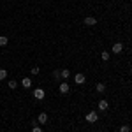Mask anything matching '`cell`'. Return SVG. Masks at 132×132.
<instances>
[{
  "instance_id": "cell-5",
  "label": "cell",
  "mask_w": 132,
  "mask_h": 132,
  "mask_svg": "<svg viewBox=\"0 0 132 132\" xmlns=\"http://www.w3.org/2000/svg\"><path fill=\"white\" fill-rule=\"evenodd\" d=\"M34 97H35L37 101H42V99L46 97V93H44V90H42V88H37V90L34 92Z\"/></svg>"
},
{
  "instance_id": "cell-3",
  "label": "cell",
  "mask_w": 132,
  "mask_h": 132,
  "mask_svg": "<svg viewBox=\"0 0 132 132\" xmlns=\"http://www.w3.org/2000/svg\"><path fill=\"white\" fill-rule=\"evenodd\" d=\"M122 51H123V44L122 42H114V44H113V53H114V55H120Z\"/></svg>"
},
{
  "instance_id": "cell-1",
  "label": "cell",
  "mask_w": 132,
  "mask_h": 132,
  "mask_svg": "<svg viewBox=\"0 0 132 132\" xmlns=\"http://www.w3.org/2000/svg\"><path fill=\"white\" fill-rule=\"evenodd\" d=\"M85 118H86V122H88V123H95L97 120H99V116H97V113H95V111H90Z\"/></svg>"
},
{
  "instance_id": "cell-19",
  "label": "cell",
  "mask_w": 132,
  "mask_h": 132,
  "mask_svg": "<svg viewBox=\"0 0 132 132\" xmlns=\"http://www.w3.org/2000/svg\"><path fill=\"white\" fill-rule=\"evenodd\" d=\"M32 132H42V129H41V127H34V129H32Z\"/></svg>"
},
{
  "instance_id": "cell-9",
  "label": "cell",
  "mask_w": 132,
  "mask_h": 132,
  "mask_svg": "<svg viewBox=\"0 0 132 132\" xmlns=\"http://www.w3.org/2000/svg\"><path fill=\"white\" fill-rule=\"evenodd\" d=\"M69 83H62L60 85V93H69Z\"/></svg>"
},
{
  "instance_id": "cell-17",
  "label": "cell",
  "mask_w": 132,
  "mask_h": 132,
  "mask_svg": "<svg viewBox=\"0 0 132 132\" xmlns=\"http://www.w3.org/2000/svg\"><path fill=\"white\" fill-rule=\"evenodd\" d=\"M120 132H130V127L129 125H122L120 127Z\"/></svg>"
},
{
  "instance_id": "cell-18",
  "label": "cell",
  "mask_w": 132,
  "mask_h": 132,
  "mask_svg": "<svg viewBox=\"0 0 132 132\" xmlns=\"http://www.w3.org/2000/svg\"><path fill=\"white\" fill-rule=\"evenodd\" d=\"M32 74H39V67H32Z\"/></svg>"
},
{
  "instance_id": "cell-16",
  "label": "cell",
  "mask_w": 132,
  "mask_h": 132,
  "mask_svg": "<svg viewBox=\"0 0 132 132\" xmlns=\"http://www.w3.org/2000/svg\"><path fill=\"white\" fill-rule=\"evenodd\" d=\"M16 86H18V81H9V88L11 90H16Z\"/></svg>"
},
{
  "instance_id": "cell-7",
  "label": "cell",
  "mask_w": 132,
  "mask_h": 132,
  "mask_svg": "<svg viewBox=\"0 0 132 132\" xmlns=\"http://www.w3.org/2000/svg\"><path fill=\"white\" fill-rule=\"evenodd\" d=\"M108 108H109L108 101H99V111H108Z\"/></svg>"
},
{
  "instance_id": "cell-13",
  "label": "cell",
  "mask_w": 132,
  "mask_h": 132,
  "mask_svg": "<svg viewBox=\"0 0 132 132\" xmlns=\"http://www.w3.org/2000/svg\"><path fill=\"white\" fill-rule=\"evenodd\" d=\"M7 41H9V39H7L5 35H0V46H5V44H7Z\"/></svg>"
},
{
  "instance_id": "cell-20",
  "label": "cell",
  "mask_w": 132,
  "mask_h": 132,
  "mask_svg": "<svg viewBox=\"0 0 132 132\" xmlns=\"http://www.w3.org/2000/svg\"><path fill=\"white\" fill-rule=\"evenodd\" d=\"M130 74H132V69H130Z\"/></svg>"
},
{
  "instance_id": "cell-15",
  "label": "cell",
  "mask_w": 132,
  "mask_h": 132,
  "mask_svg": "<svg viewBox=\"0 0 132 132\" xmlns=\"http://www.w3.org/2000/svg\"><path fill=\"white\" fill-rule=\"evenodd\" d=\"M53 78H55V79H60L62 78V71H53Z\"/></svg>"
},
{
  "instance_id": "cell-11",
  "label": "cell",
  "mask_w": 132,
  "mask_h": 132,
  "mask_svg": "<svg viewBox=\"0 0 132 132\" xmlns=\"http://www.w3.org/2000/svg\"><path fill=\"white\" fill-rule=\"evenodd\" d=\"M109 56H111V55H109L108 51H102V53H101V58H102L104 62H108V60H109Z\"/></svg>"
},
{
  "instance_id": "cell-10",
  "label": "cell",
  "mask_w": 132,
  "mask_h": 132,
  "mask_svg": "<svg viewBox=\"0 0 132 132\" xmlns=\"http://www.w3.org/2000/svg\"><path fill=\"white\" fill-rule=\"evenodd\" d=\"M95 90L99 92V93H102V92L106 90V85H104V83H97V85H95Z\"/></svg>"
},
{
  "instance_id": "cell-4",
  "label": "cell",
  "mask_w": 132,
  "mask_h": 132,
  "mask_svg": "<svg viewBox=\"0 0 132 132\" xmlns=\"http://www.w3.org/2000/svg\"><path fill=\"white\" fill-rule=\"evenodd\" d=\"M85 81H86V78H85V74H81V72L74 76V83H76V85H83Z\"/></svg>"
},
{
  "instance_id": "cell-12",
  "label": "cell",
  "mask_w": 132,
  "mask_h": 132,
  "mask_svg": "<svg viewBox=\"0 0 132 132\" xmlns=\"http://www.w3.org/2000/svg\"><path fill=\"white\" fill-rule=\"evenodd\" d=\"M69 76H71V71H69V69H63V71H62V78H63V79H69Z\"/></svg>"
},
{
  "instance_id": "cell-8",
  "label": "cell",
  "mask_w": 132,
  "mask_h": 132,
  "mask_svg": "<svg viewBox=\"0 0 132 132\" xmlns=\"http://www.w3.org/2000/svg\"><path fill=\"white\" fill-rule=\"evenodd\" d=\"M37 122H39V123H42V125H44V123L48 122V114H46V113H41V114L37 116Z\"/></svg>"
},
{
  "instance_id": "cell-14",
  "label": "cell",
  "mask_w": 132,
  "mask_h": 132,
  "mask_svg": "<svg viewBox=\"0 0 132 132\" xmlns=\"http://www.w3.org/2000/svg\"><path fill=\"white\" fill-rule=\"evenodd\" d=\"M5 78H7V71H5V69H0V81L5 79Z\"/></svg>"
},
{
  "instance_id": "cell-6",
  "label": "cell",
  "mask_w": 132,
  "mask_h": 132,
  "mask_svg": "<svg viewBox=\"0 0 132 132\" xmlns=\"http://www.w3.org/2000/svg\"><path fill=\"white\" fill-rule=\"evenodd\" d=\"M21 86H23V88H30L32 86V79L30 78H23V79H21Z\"/></svg>"
},
{
  "instance_id": "cell-2",
  "label": "cell",
  "mask_w": 132,
  "mask_h": 132,
  "mask_svg": "<svg viewBox=\"0 0 132 132\" xmlns=\"http://www.w3.org/2000/svg\"><path fill=\"white\" fill-rule=\"evenodd\" d=\"M83 23H85L86 27H93V25H97V18H93V16H86Z\"/></svg>"
}]
</instances>
